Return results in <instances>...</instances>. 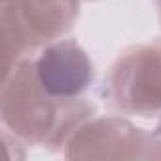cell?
Here are the masks:
<instances>
[{
  "label": "cell",
  "instance_id": "1",
  "mask_svg": "<svg viewBox=\"0 0 161 161\" xmlns=\"http://www.w3.org/2000/svg\"><path fill=\"white\" fill-rule=\"evenodd\" d=\"M97 104L89 99L63 101L49 95L38 82L32 55L21 59L4 78L0 87V119L6 133L27 146L49 152L64 150L74 131L93 118Z\"/></svg>",
  "mask_w": 161,
  "mask_h": 161
},
{
  "label": "cell",
  "instance_id": "2",
  "mask_svg": "<svg viewBox=\"0 0 161 161\" xmlns=\"http://www.w3.org/2000/svg\"><path fill=\"white\" fill-rule=\"evenodd\" d=\"M82 0H2V78L25 57L64 38L80 17Z\"/></svg>",
  "mask_w": 161,
  "mask_h": 161
},
{
  "label": "cell",
  "instance_id": "3",
  "mask_svg": "<svg viewBox=\"0 0 161 161\" xmlns=\"http://www.w3.org/2000/svg\"><path fill=\"white\" fill-rule=\"evenodd\" d=\"M104 104L121 116L152 119L161 116V42L125 47L104 74Z\"/></svg>",
  "mask_w": 161,
  "mask_h": 161
},
{
  "label": "cell",
  "instance_id": "4",
  "mask_svg": "<svg viewBox=\"0 0 161 161\" xmlns=\"http://www.w3.org/2000/svg\"><path fill=\"white\" fill-rule=\"evenodd\" d=\"M66 159H161L155 131L135 125L127 116H93L68 138Z\"/></svg>",
  "mask_w": 161,
  "mask_h": 161
},
{
  "label": "cell",
  "instance_id": "5",
  "mask_svg": "<svg viewBox=\"0 0 161 161\" xmlns=\"http://www.w3.org/2000/svg\"><path fill=\"white\" fill-rule=\"evenodd\" d=\"M32 66L42 87L63 101L87 97L95 82V64L74 38H61L32 55Z\"/></svg>",
  "mask_w": 161,
  "mask_h": 161
},
{
  "label": "cell",
  "instance_id": "6",
  "mask_svg": "<svg viewBox=\"0 0 161 161\" xmlns=\"http://www.w3.org/2000/svg\"><path fill=\"white\" fill-rule=\"evenodd\" d=\"M155 135H157L159 140H161V116H159V121H157V127H155Z\"/></svg>",
  "mask_w": 161,
  "mask_h": 161
},
{
  "label": "cell",
  "instance_id": "7",
  "mask_svg": "<svg viewBox=\"0 0 161 161\" xmlns=\"http://www.w3.org/2000/svg\"><path fill=\"white\" fill-rule=\"evenodd\" d=\"M155 6H157V15H159V25H161V0H155Z\"/></svg>",
  "mask_w": 161,
  "mask_h": 161
},
{
  "label": "cell",
  "instance_id": "8",
  "mask_svg": "<svg viewBox=\"0 0 161 161\" xmlns=\"http://www.w3.org/2000/svg\"><path fill=\"white\" fill-rule=\"evenodd\" d=\"M82 2H95V0H82Z\"/></svg>",
  "mask_w": 161,
  "mask_h": 161
},
{
  "label": "cell",
  "instance_id": "9",
  "mask_svg": "<svg viewBox=\"0 0 161 161\" xmlns=\"http://www.w3.org/2000/svg\"><path fill=\"white\" fill-rule=\"evenodd\" d=\"M0 2H2V0H0Z\"/></svg>",
  "mask_w": 161,
  "mask_h": 161
}]
</instances>
